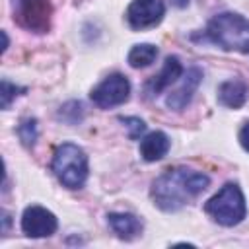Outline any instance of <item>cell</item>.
Here are the masks:
<instances>
[{
	"label": "cell",
	"instance_id": "cell-1",
	"mask_svg": "<svg viewBox=\"0 0 249 249\" xmlns=\"http://www.w3.org/2000/svg\"><path fill=\"white\" fill-rule=\"evenodd\" d=\"M210 179L208 175L187 169V167H173L161 173L152 185V198L154 204L165 212L179 210L181 206L189 204L196 198L206 187Z\"/></svg>",
	"mask_w": 249,
	"mask_h": 249
},
{
	"label": "cell",
	"instance_id": "cell-2",
	"mask_svg": "<svg viewBox=\"0 0 249 249\" xmlns=\"http://www.w3.org/2000/svg\"><path fill=\"white\" fill-rule=\"evenodd\" d=\"M206 37L224 51L249 53V19L233 12L218 14L210 19Z\"/></svg>",
	"mask_w": 249,
	"mask_h": 249
},
{
	"label": "cell",
	"instance_id": "cell-3",
	"mask_svg": "<svg viewBox=\"0 0 249 249\" xmlns=\"http://www.w3.org/2000/svg\"><path fill=\"white\" fill-rule=\"evenodd\" d=\"M56 179L68 189H80L88 179V156L76 144H60L53 158Z\"/></svg>",
	"mask_w": 249,
	"mask_h": 249
},
{
	"label": "cell",
	"instance_id": "cell-4",
	"mask_svg": "<svg viewBox=\"0 0 249 249\" xmlns=\"http://www.w3.org/2000/svg\"><path fill=\"white\" fill-rule=\"evenodd\" d=\"M204 210L214 222L222 226H235L245 218L247 206L241 189L235 183H226L212 198L206 200Z\"/></svg>",
	"mask_w": 249,
	"mask_h": 249
},
{
	"label": "cell",
	"instance_id": "cell-5",
	"mask_svg": "<svg viewBox=\"0 0 249 249\" xmlns=\"http://www.w3.org/2000/svg\"><path fill=\"white\" fill-rule=\"evenodd\" d=\"M130 95V82L126 80V76L115 72V74H109L101 84H97L89 97L91 101L101 107V109H109V107H117L121 103H124Z\"/></svg>",
	"mask_w": 249,
	"mask_h": 249
},
{
	"label": "cell",
	"instance_id": "cell-6",
	"mask_svg": "<svg viewBox=\"0 0 249 249\" xmlns=\"http://www.w3.org/2000/svg\"><path fill=\"white\" fill-rule=\"evenodd\" d=\"M18 21L37 33H45L51 27V2L49 0H14Z\"/></svg>",
	"mask_w": 249,
	"mask_h": 249
},
{
	"label": "cell",
	"instance_id": "cell-7",
	"mask_svg": "<svg viewBox=\"0 0 249 249\" xmlns=\"http://www.w3.org/2000/svg\"><path fill=\"white\" fill-rule=\"evenodd\" d=\"M165 4L161 0H134L126 10V21L132 29L154 27L163 19Z\"/></svg>",
	"mask_w": 249,
	"mask_h": 249
},
{
	"label": "cell",
	"instance_id": "cell-8",
	"mask_svg": "<svg viewBox=\"0 0 249 249\" xmlns=\"http://www.w3.org/2000/svg\"><path fill=\"white\" fill-rule=\"evenodd\" d=\"M56 216L43 206H27L21 216V230L29 237H49L56 231Z\"/></svg>",
	"mask_w": 249,
	"mask_h": 249
},
{
	"label": "cell",
	"instance_id": "cell-9",
	"mask_svg": "<svg viewBox=\"0 0 249 249\" xmlns=\"http://www.w3.org/2000/svg\"><path fill=\"white\" fill-rule=\"evenodd\" d=\"M200 80H202V72H200V68H196V66L189 68V70L185 72V78H183L181 86H179L177 89H173V91L167 95V99H165L167 107L173 109V111H181V109H185V107L189 105V101L193 99V93H195V89L198 88Z\"/></svg>",
	"mask_w": 249,
	"mask_h": 249
},
{
	"label": "cell",
	"instance_id": "cell-10",
	"mask_svg": "<svg viewBox=\"0 0 249 249\" xmlns=\"http://www.w3.org/2000/svg\"><path fill=\"white\" fill-rule=\"evenodd\" d=\"M183 74V66L179 62L177 56H167L163 62V68L160 70V74H156L152 80H148L146 84V93L150 95H158L161 89L169 88L173 82H177Z\"/></svg>",
	"mask_w": 249,
	"mask_h": 249
},
{
	"label": "cell",
	"instance_id": "cell-11",
	"mask_svg": "<svg viewBox=\"0 0 249 249\" xmlns=\"http://www.w3.org/2000/svg\"><path fill=\"white\" fill-rule=\"evenodd\" d=\"M107 222L111 230L121 237V239H134L142 231V222L134 214H123V212H111L107 214Z\"/></svg>",
	"mask_w": 249,
	"mask_h": 249
},
{
	"label": "cell",
	"instance_id": "cell-12",
	"mask_svg": "<svg viewBox=\"0 0 249 249\" xmlns=\"http://www.w3.org/2000/svg\"><path fill=\"white\" fill-rule=\"evenodd\" d=\"M247 84L243 80H228L218 88V101L224 107L237 109L247 101Z\"/></svg>",
	"mask_w": 249,
	"mask_h": 249
},
{
	"label": "cell",
	"instance_id": "cell-13",
	"mask_svg": "<svg viewBox=\"0 0 249 249\" xmlns=\"http://www.w3.org/2000/svg\"><path fill=\"white\" fill-rule=\"evenodd\" d=\"M169 150V138L161 130H154L146 134L140 142V156L146 161H158L161 160Z\"/></svg>",
	"mask_w": 249,
	"mask_h": 249
},
{
	"label": "cell",
	"instance_id": "cell-14",
	"mask_svg": "<svg viewBox=\"0 0 249 249\" xmlns=\"http://www.w3.org/2000/svg\"><path fill=\"white\" fill-rule=\"evenodd\" d=\"M158 56V47L150 45V43H142V45H134L128 53V64L132 68H146L150 66Z\"/></svg>",
	"mask_w": 249,
	"mask_h": 249
},
{
	"label": "cell",
	"instance_id": "cell-15",
	"mask_svg": "<svg viewBox=\"0 0 249 249\" xmlns=\"http://www.w3.org/2000/svg\"><path fill=\"white\" fill-rule=\"evenodd\" d=\"M18 136L23 142V146H33L37 140V121L35 119H25L18 126Z\"/></svg>",
	"mask_w": 249,
	"mask_h": 249
},
{
	"label": "cell",
	"instance_id": "cell-16",
	"mask_svg": "<svg viewBox=\"0 0 249 249\" xmlns=\"http://www.w3.org/2000/svg\"><path fill=\"white\" fill-rule=\"evenodd\" d=\"M23 91H25V88H19L16 84H10L8 80H2V84H0V105H2V109H8L12 99H16Z\"/></svg>",
	"mask_w": 249,
	"mask_h": 249
},
{
	"label": "cell",
	"instance_id": "cell-17",
	"mask_svg": "<svg viewBox=\"0 0 249 249\" xmlns=\"http://www.w3.org/2000/svg\"><path fill=\"white\" fill-rule=\"evenodd\" d=\"M121 123L128 128V136H130L132 140L140 138V134L146 130L144 121H142V119H136V117H121Z\"/></svg>",
	"mask_w": 249,
	"mask_h": 249
},
{
	"label": "cell",
	"instance_id": "cell-18",
	"mask_svg": "<svg viewBox=\"0 0 249 249\" xmlns=\"http://www.w3.org/2000/svg\"><path fill=\"white\" fill-rule=\"evenodd\" d=\"M239 142H241V146L249 152V121L241 126V130H239Z\"/></svg>",
	"mask_w": 249,
	"mask_h": 249
}]
</instances>
